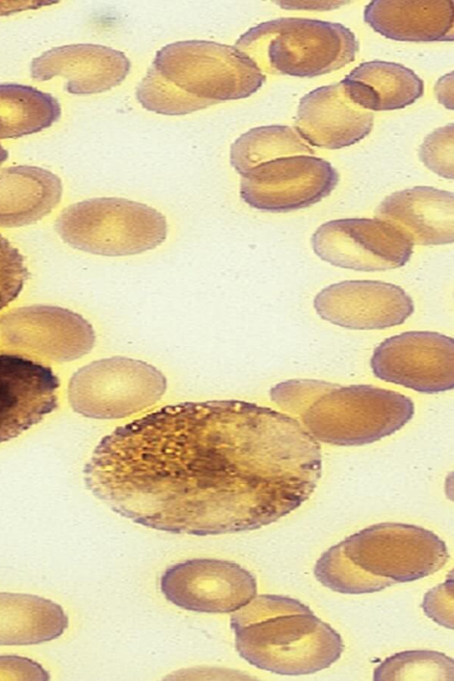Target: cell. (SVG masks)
<instances>
[{
  "mask_svg": "<svg viewBox=\"0 0 454 681\" xmlns=\"http://www.w3.org/2000/svg\"><path fill=\"white\" fill-rule=\"evenodd\" d=\"M95 341L92 325L67 309L29 306L0 317V352L39 362H68L89 353Z\"/></svg>",
  "mask_w": 454,
  "mask_h": 681,
  "instance_id": "cell-10",
  "label": "cell"
},
{
  "mask_svg": "<svg viewBox=\"0 0 454 681\" xmlns=\"http://www.w3.org/2000/svg\"><path fill=\"white\" fill-rule=\"evenodd\" d=\"M8 159V152L0 144V165Z\"/></svg>",
  "mask_w": 454,
  "mask_h": 681,
  "instance_id": "cell-32",
  "label": "cell"
},
{
  "mask_svg": "<svg viewBox=\"0 0 454 681\" xmlns=\"http://www.w3.org/2000/svg\"><path fill=\"white\" fill-rule=\"evenodd\" d=\"M348 98L368 111L404 108L424 94V82L411 69L397 63H361L340 81Z\"/></svg>",
  "mask_w": 454,
  "mask_h": 681,
  "instance_id": "cell-20",
  "label": "cell"
},
{
  "mask_svg": "<svg viewBox=\"0 0 454 681\" xmlns=\"http://www.w3.org/2000/svg\"><path fill=\"white\" fill-rule=\"evenodd\" d=\"M270 397L318 442L337 446L380 441L403 427L415 412L411 398L390 389L313 379L279 382Z\"/></svg>",
  "mask_w": 454,
  "mask_h": 681,
  "instance_id": "cell-3",
  "label": "cell"
},
{
  "mask_svg": "<svg viewBox=\"0 0 454 681\" xmlns=\"http://www.w3.org/2000/svg\"><path fill=\"white\" fill-rule=\"evenodd\" d=\"M375 218L398 230L412 245L454 241V194L431 186H415L387 196Z\"/></svg>",
  "mask_w": 454,
  "mask_h": 681,
  "instance_id": "cell-18",
  "label": "cell"
},
{
  "mask_svg": "<svg viewBox=\"0 0 454 681\" xmlns=\"http://www.w3.org/2000/svg\"><path fill=\"white\" fill-rule=\"evenodd\" d=\"M234 46L264 74L315 77L353 62L356 35L340 23L283 17L262 22L242 34Z\"/></svg>",
  "mask_w": 454,
  "mask_h": 681,
  "instance_id": "cell-6",
  "label": "cell"
},
{
  "mask_svg": "<svg viewBox=\"0 0 454 681\" xmlns=\"http://www.w3.org/2000/svg\"><path fill=\"white\" fill-rule=\"evenodd\" d=\"M127 56L94 43H75L48 50L32 60V77L40 82L55 76L67 79L71 94L101 93L119 85L130 70Z\"/></svg>",
  "mask_w": 454,
  "mask_h": 681,
  "instance_id": "cell-17",
  "label": "cell"
},
{
  "mask_svg": "<svg viewBox=\"0 0 454 681\" xmlns=\"http://www.w3.org/2000/svg\"><path fill=\"white\" fill-rule=\"evenodd\" d=\"M314 253L336 267L382 271L405 265L413 245L378 218H345L321 224L311 237Z\"/></svg>",
  "mask_w": 454,
  "mask_h": 681,
  "instance_id": "cell-11",
  "label": "cell"
},
{
  "mask_svg": "<svg viewBox=\"0 0 454 681\" xmlns=\"http://www.w3.org/2000/svg\"><path fill=\"white\" fill-rule=\"evenodd\" d=\"M434 91L438 101L446 108L453 109V73L441 77L435 84Z\"/></svg>",
  "mask_w": 454,
  "mask_h": 681,
  "instance_id": "cell-31",
  "label": "cell"
},
{
  "mask_svg": "<svg viewBox=\"0 0 454 681\" xmlns=\"http://www.w3.org/2000/svg\"><path fill=\"white\" fill-rule=\"evenodd\" d=\"M313 306L324 320L352 330H381L402 325L414 311L400 286L380 280H345L323 288Z\"/></svg>",
  "mask_w": 454,
  "mask_h": 681,
  "instance_id": "cell-14",
  "label": "cell"
},
{
  "mask_svg": "<svg viewBox=\"0 0 454 681\" xmlns=\"http://www.w3.org/2000/svg\"><path fill=\"white\" fill-rule=\"evenodd\" d=\"M265 74L234 45L186 40L160 48L138 83L136 98L146 110L185 115L229 100L246 98Z\"/></svg>",
  "mask_w": 454,
  "mask_h": 681,
  "instance_id": "cell-2",
  "label": "cell"
},
{
  "mask_svg": "<svg viewBox=\"0 0 454 681\" xmlns=\"http://www.w3.org/2000/svg\"><path fill=\"white\" fill-rule=\"evenodd\" d=\"M314 149L288 126L269 125L249 129L231 145L230 162L243 174L251 168L276 158L314 155Z\"/></svg>",
  "mask_w": 454,
  "mask_h": 681,
  "instance_id": "cell-24",
  "label": "cell"
},
{
  "mask_svg": "<svg viewBox=\"0 0 454 681\" xmlns=\"http://www.w3.org/2000/svg\"><path fill=\"white\" fill-rule=\"evenodd\" d=\"M454 126L449 123L430 133L419 148V158L424 165L438 176L454 177Z\"/></svg>",
  "mask_w": 454,
  "mask_h": 681,
  "instance_id": "cell-26",
  "label": "cell"
},
{
  "mask_svg": "<svg viewBox=\"0 0 454 681\" xmlns=\"http://www.w3.org/2000/svg\"><path fill=\"white\" fill-rule=\"evenodd\" d=\"M63 607L38 595L0 591V646H29L54 640L68 627Z\"/></svg>",
  "mask_w": 454,
  "mask_h": 681,
  "instance_id": "cell-22",
  "label": "cell"
},
{
  "mask_svg": "<svg viewBox=\"0 0 454 681\" xmlns=\"http://www.w3.org/2000/svg\"><path fill=\"white\" fill-rule=\"evenodd\" d=\"M62 184L52 172L20 165L0 171V226L18 227L47 215L59 203Z\"/></svg>",
  "mask_w": 454,
  "mask_h": 681,
  "instance_id": "cell-21",
  "label": "cell"
},
{
  "mask_svg": "<svg viewBox=\"0 0 454 681\" xmlns=\"http://www.w3.org/2000/svg\"><path fill=\"white\" fill-rule=\"evenodd\" d=\"M55 228L70 247L97 255L120 257L160 246L168 223L157 209L117 197L92 198L70 205Z\"/></svg>",
  "mask_w": 454,
  "mask_h": 681,
  "instance_id": "cell-7",
  "label": "cell"
},
{
  "mask_svg": "<svg viewBox=\"0 0 454 681\" xmlns=\"http://www.w3.org/2000/svg\"><path fill=\"white\" fill-rule=\"evenodd\" d=\"M449 560L443 542L424 528L397 522L367 527L330 547L314 575L325 587L343 594L380 591L440 570Z\"/></svg>",
  "mask_w": 454,
  "mask_h": 681,
  "instance_id": "cell-4",
  "label": "cell"
},
{
  "mask_svg": "<svg viewBox=\"0 0 454 681\" xmlns=\"http://www.w3.org/2000/svg\"><path fill=\"white\" fill-rule=\"evenodd\" d=\"M241 176L239 195L249 207L286 213L310 207L337 186L340 175L315 155H292L260 163Z\"/></svg>",
  "mask_w": 454,
  "mask_h": 681,
  "instance_id": "cell-9",
  "label": "cell"
},
{
  "mask_svg": "<svg viewBox=\"0 0 454 681\" xmlns=\"http://www.w3.org/2000/svg\"><path fill=\"white\" fill-rule=\"evenodd\" d=\"M319 442L294 417L239 400L163 406L115 428L83 468L114 513L175 534L249 531L300 507L322 475Z\"/></svg>",
  "mask_w": 454,
  "mask_h": 681,
  "instance_id": "cell-1",
  "label": "cell"
},
{
  "mask_svg": "<svg viewBox=\"0 0 454 681\" xmlns=\"http://www.w3.org/2000/svg\"><path fill=\"white\" fill-rule=\"evenodd\" d=\"M59 380L42 362L0 352V443L18 437L58 406Z\"/></svg>",
  "mask_w": 454,
  "mask_h": 681,
  "instance_id": "cell-15",
  "label": "cell"
},
{
  "mask_svg": "<svg viewBox=\"0 0 454 681\" xmlns=\"http://www.w3.org/2000/svg\"><path fill=\"white\" fill-rule=\"evenodd\" d=\"M239 654L251 665L279 675L312 674L340 657L341 637L296 599L256 595L232 613Z\"/></svg>",
  "mask_w": 454,
  "mask_h": 681,
  "instance_id": "cell-5",
  "label": "cell"
},
{
  "mask_svg": "<svg viewBox=\"0 0 454 681\" xmlns=\"http://www.w3.org/2000/svg\"><path fill=\"white\" fill-rule=\"evenodd\" d=\"M56 3L51 1H0V16L35 10Z\"/></svg>",
  "mask_w": 454,
  "mask_h": 681,
  "instance_id": "cell-30",
  "label": "cell"
},
{
  "mask_svg": "<svg viewBox=\"0 0 454 681\" xmlns=\"http://www.w3.org/2000/svg\"><path fill=\"white\" fill-rule=\"evenodd\" d=\"M49 679V673L31 659L18 655H0V680Z\"/></svg>",
  "mask_w": 454,
  "mask_h": 681,
  "instance_id": "cell-28",
  "label": "cell"
},
{
  "mask_svg": "<svg viewBox=\"0 0 454 681\" xmlns=\"http://www.w3.org/2000/svg\"><path fill=\"white\" fill-rule=\"evenodd\" d=\"M373 114L355 104L341 82L318 87L299 103L294 129L310 146L340 149L367 137Z\"/></svg>",
  "mask_w": 454,
  "mask_h": 681,
  "instance_id": "cell-16",
  "label": "cell"
},
{
  "mask_svg": "<svg viewBox=\"0 0 454 681\" xmlns=\"http://www.w3.org/2000/svg\"><path fill=\"white\" fill-rule=\"evenodd\" d=\"M166 390L167 379L155 366L114 356L78 369L69 380L68 400L84 417L119 419L153 406Z\"/></svg>",
  "mask_w": 454,
  "mask_h": 681,
  "instance_id": "cell-8",
  "label": "cell"
},
{
  "mask_svg": "<svg viewBox=\"0 0 454 681\" xmlns=\"http://www.w3.org/2000/svg\"><path fill=\"white\" fill-rule=\"evenodd\" d=\"M375 377L426 394L454 387V340L428 331H411L385 339L373 350Z\"/></svg>",
  "mask_w": 454,
  "mask_h": 681,
  "instance_id": "cell-12",
  "label": "cell"
},
{
  "mask_svg": "<svg viewBox=\"0 0 454 681\" xmlns=\"http://www.w3.org/2000/svg\"><path fill=\"white\" fill-rule=\"evenodd\" d=\"M27 276L22 254L0 234V310L20 294Z\"/></svg>",
  "mask_w": 454,
  "mask_h": 681,
  "instance_id": "cell-27",
  "label": "cell"
},
{
  "mask_svg": "<svg viewBox=\"0 0 454 681\" xmlns=\"http://www.w3.org/2000/svg\"><path fill=\"white\" fill-rule=\"evenodd\" d=\"M60 115L61 106L51 94L23 84H0V139L37 133Z\"/></svg>",
  "mask_w": 454,
  "mask_h": 681,
  "instance_id": "cell-23",
  "label": "cell"
},
{
  "mask_svg": "<svg viewBox=\"0 0 454 681\" xmlns=\"http://www.w3.org/2000/svg\"><path fill=\"white\" fill-rule=\"evenodd\" d=\"M286 10L329 11L348 4V1H277Z\"/></svg>",
  "mask_w": 454,
  "mask_h": 681,
  "instance_id": "cell-29",
  "label": "cell"
},
{
  "mask_svg": "<svg viewBox=\"0 0 454 681\" xmlns=\"http://www.w3.org/2000/svg\"><path fill=\"white\" fill-rule=\"evenodd\" d=\"M373 680H454V661L431 650L397 653L385 659L373 672Z\"/></svg>",
  "mask_w": 454,
  "mask_h": 681,
  "instance_id": "cell-25",
  "label": "cell"
},
{
  "mask_svg": "<svg viewBox=\"0 0 454 681\" xmlns=\"http://www.w3.org/2000/svg\"><path fill=\"white\" fill-rule=\"evenodd\" d=\"M364 21L384 37L403 42H452L454 1L370 2Z\"/></svg>",
  "mask_w": 454,
  "mask_h": 681,
  "instance_id": "cell-19",
  "label": "cell"
},
{
  "mask_svg": "<svg viewBox=\"0 0 454 681\" xmlns=\"http://www.w3.org/2000/svg\"><path fill=\"white\" fill-rule=\"evenodd\" d=\"M160 591L185 610L233 613L256 596L255 577L238 563L216 559H192L168 567L160 577Z\"/></svg>",
  "mask_w": 454,
  "mask_h": 681,
  "instance_id": "cell-13",
  "label": "cell"
}]
</instances>
